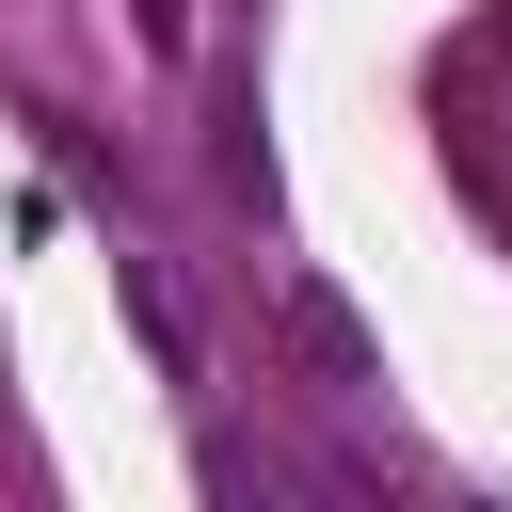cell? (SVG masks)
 Wrapping results in <instances>:
<instances>
[{"label": "cell", "instance_id": "obj_1", "mask_svg": "<svg viewBox=\"0 0 512 512\" xmlns=\"http://www.w3.org/2000/svg\"><path fill=\"white\" fill-rule=\"evenodd\" d=\"M288 336H304V368H320V384H368V336L336 320V288H288Z\"/></svg>", "mask_w": 512, "mask_h": 512}]
</instances>
